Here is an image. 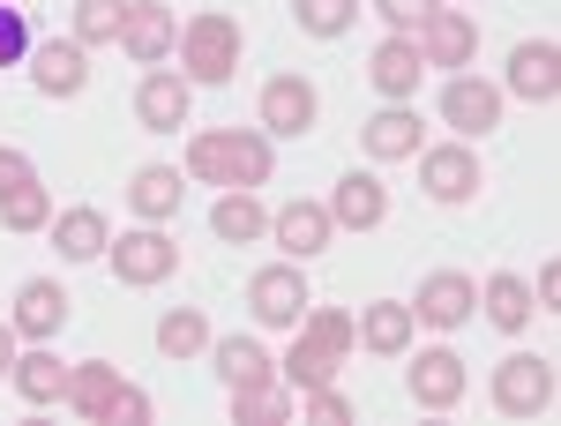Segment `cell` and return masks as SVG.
Instances as JSON below:
<instances>
[{
	"instance_id": "13",
	"label": "cell",
	"mask_w": 561,
	"mask_h": 426,
	"mask_svg": "<svg viewBox=\"0 0 561 426\" xmlns=\"http://www.w3.org/2000/svg\"><path fill=\"white\" fill-rule=\"evenodd\" d=\"M442 120H449L457 135L502 128V90L479 83V76H449V90H442Z\"/></svg>"
},
{
	"instance_id": "42",
	"label": "cell",
	"mask_w": 561,
	"mask_h": 426,
	"mask_svg": "<svg viewBox=\"0 0 561 426\" xmlns=\"http://www.w3.org/2000/svg\"><path fill=\"white\" fill-rule=\"evenodd\" d=\"M15 8H23V0H15Z\"/></svg>"
},
{
	"instance_id": "14",
	"label": "cell",
	"mask_w": 561,
	"mask_h": 426,
	"mask_svg": "<svg viewBox=\"0 0 561 426\" xmlns=\"http://www.w3.org/2000/svg\"><path fill=\"white\" fill-rule=\"evenodd\" d=\"M314 113H322V105H314V83H307V76H270V83H262V128L270 135H307Z\"/></svg>"
},
{
	"instance_id": "22",
	"label": "cell",
	"mask_w": 561,
	"mask_h": 426,
	"mask_svg": "<svg viewBox=\"0 0 561 426\" xmlns=\"http://www.w3.org/2000/svg\"><path fill=\"white\" fill-rule=\"evenodd\" d=\"M128 203L142 224H165V217H180V203H187V187H180V165H142L128 180Z\"/></svg>"
},
{
	"instance_id": "16",
	"label": "cell",
	"mask_w": 561,
	"mask_h": 426,
	"mask_svg": "<svg viewBox=\"0 0 561 426\" xmlns=\"http://www.w3.org/2000/svg\"><path fill=\"white\" fill-rule=\"evenodd\" d=\"M510 90L531 97V105H547V97L561 90V45L554 38H524L517 53H510Z\"/></svg>"
},
{
	"instance_id": "2",
	"label": "cell",
	"mask_w": 561,
	"mask_h": 426,
	"mask_svg": "<svg viewBox=\"0 0 561 426\" xmlns=\"http://www.w3.org/2000/svg\"><path fill=\"white\" fill-rule=\"evenodd\" d=\"M187 172H195L203 187H262V180H270V135H255V128L187 135Z\"/></svg>"
},
{
	"instance_id": "39",
	"label": "cell",
	"mask_w": 561,
	"mask_h": 426,
	"mask_svg": "<svg viewBox=\"0 0 561 426\" xmlns=\"http://www.w3.org/2000/svg\"><path fill=\"white\" fill-rule=\"evenodd\" d=\"M31 180H38V165H31L15 142H0V195H8V187H31Z\"/></svg>"
},
{
	"instance_id": "9",
	"label": "cell",
	"mask_w": 561,
	"mask_h": 426,
	"mask_svg": "<svg viewBox=\"0 0 561 426\" xmlns=\"http://www.w3.org/2000/svg\"><path fill=\"white\" fill-rule=\"evenodd\" d=\"M420 60L427 68H472V53H479V23L465 15V8H434L427 23H420Z\"/></svg>"
},
{
	"instance_id": "40",
	"label": "cell",
	"mask_w": 561,
	"mask_h": 426,
	"mask_svg": "<svg viewBox=\"0 0 561 426\" xmlns=\"http://www.w3.org/2000/svg\"><path fill=\"white\" fill-rule=\"evenodd\" d=\"M531 307H561V269H554V262L539 269V292H531Z\"/></svg>"
},
{
	"instance_id": "4",
	"label": "cell",
	"mask_w": 561,
	"mask_h": 426,
	"mask_svg": "<svg viewBox=\"0 0 561 426\" xmlns=\"http://www.w3.org/2000/svg\"><path fill=\"white\" fill-rule=\"evenodd\" d=\"M494 412H510V419H539V412H554V359H539V352H510V359L494 367Z\"/></svg>"
},
{
	"instance_id": "20",
	"label": "cell",
	"mask_w": 561,
	"mask_h": 426,
	"mask_svg": "<svg viewBox=\"0 0 561 426\" xmlns=\"http://www.w3.org/2000/svg\"><path fill=\"white\" fill-rule=\"evenodd\" d=\"M31 83L45 90V97H76V90L90 83V60H83V45L76 38H53L31 53Z\"/></svg>"
},
{
	"instance_id": "31",
	"label": "cell",
	"mask_w": 561,
	"mask_h": 426,
	"mask_svg": "<svg viewBox=\"0 0 561 426\" xmlns=\"http://www.w3.org/2000/svg\"><path fill=\"white\" fill-rule=\"evenodd\" d=\"M210 344V322H203V307H173L165 322H158V352L165 359H195Z\"/></svg>"
},
{
	"instance_id": "21",
	"label": "cell",
	"mask_w": 561,
	"mask_h": 426,
	"mask_svg": "<svg viewBox=\"0 0 561 426\" xmlns=\"http://www.w3.org/2000/svg\"><path fill=\"white\" fill-rule=\"evenodd\" d=\"M359 142H367V158H382V165L420 158V113H412V105H382V113L359 128Z\"/></svg>"
},
{
	"instance_id": "17",
	"label": "cell",
	"mask_w": 561,
	"mask_h": 426,
	"mask_svg": "<svg viewBox=\"0 0 561 426\" xmlns=\"http://www.w3.org/2000/svg\"><path fill=\"white\" fill-rule=\"evenodd\" d=\"M367 76H375V90H382L389 105H404V97H420L427 60H420V45H412V38H382V45H375V60H367Z\"/></svg>"
},
{
	"instance_id": "10",
	"label": "cell",
	"mask_w": 561,
	"mask_h": 426,
	"mask_svg": "<svg viewBox=\"0 0 561 426\" xmlns=\"http://www.w3.org/2000/svg\"><path fill=\"white\" fill-rule=\"evenodd\" d=\"M420 187L434 203H472L486 180H479V158L465 142H442V150H420Z\"/></svg>"
},
{
	"instance_id": "12",
	"label": "cell",
	"mask_w": 561,
	"mask_h": 426,
	"mask_svg": "<svg viewBox=\"0 0 561 426\" xmlns=\"http://www.w3.org/2000/svg\"><path fill=\"white\" fill-rule=\"evenodd\" d=\"M68 307H76V299L60 292V277H31V285L15 292V314H8V322H15V337L45 344V337L68 330Z\"/></svg>"
},
{
	"instance_id": "37",
	"label": "cell",
	"mask_w": 561,
	"mask_h": 426,
	"mask_svg": "<svg viewBox=\"0 0 561 426\" xmlns=\"http://www.w3.org/2000/svg\"><path fill=\"white\" fill-rule=\"evenodd\" d=\"M23 53H31V31H23V8L8 0V8H0V68H15Z\"/></svg>"
},
{
	"instance_id": "41",
	"label": "cell",
	"mask_w": 561,
	"mask_h": 426,
	"mask_svg": "<svg viewBox=\"0 0 561 426\" xmlns=\"http://www.w3.org/2000/svg\"><path fill=\"white\" fill-rule=\"evenodd\" d=\"M15 367V322H0V375Z\"/></svg>"
},
{
	"instance_id": "23",
	"label": "cell",
	"mask_w": 561,
	"mask_h": 426,
	"mask_svg": "<svg viewBox=\"0 0 561 426\" xmlns=\"http://www.w3.org/2000/svg\"><path fill=\"white\" fill-rule=\"evenodd\" d=\"M68 375L76 367H60L53 352H15V367H8V382L23 404H68Z\"/></svg>"
},
{
	"instance_id": "26",
	"label": "cell",
	"mask_w": 561,
	"mask_h": 426,
	"mask_svg": "<svg viewBox=\"0 0 561 426\" xmlns=\"http://www.w3.org/2000/svg\"><path fill=\"white\" fill-rule=\"evenodd\" d=\"M53 247H60V262H105L113 232H105V217L83 203V210H60V217H53Z\"/></svg>"
},
{
	"instance_id": "33",
	"label": "cell",
	"mask_w": 561,
	"mask_h": 426,
	"mask_svg": "<svg viewBox=\"0 0 561 426\" xmlns=\"http://www.w3.org/2000/svg\"><path fill=\"white\" fill-rule=\"evenodd\" d=\"M0 224H8V232H45V224H53V195H45L38 180H31V187H8V195H0Z\"/></svg>"
},
{
	"instance_id": "15",
	"label": "cell",
	"mask_w": 561,
	"mask_h": 426,
	"mask_svg": "<svg viewBox=\"0 0 561 426\" xmlns=\"http://www.w3.org/2000/svg\"><path fill=\"white\" fill-rule=\"evenodd\" d=\"M322 210H330V224H345V232H375V224L389 217V187L375 180V172H345L337 195H330Z\"/></svg>"
},
{
	"instance_id": "28",
	"label": "cell",
	"mask_w": 561,
	"mask_h": 426,
	"mask_svg": "<svg viewBox=\"0 0 561 426\" xmlns=\"http://www.w3.org/2000/svg\"><path fill=\"white\" fill-rule=\"evenodd\" d=\"M113 396H121V367H105V359H83V367L68 375V404H76L83 419H98V426H105Z\"/></svg>"
},
{
	"instance_id": "35",
	"label": "cell",
	"mask_w": 561,
	"mask_h": 426,
	"mask_svg": "<svg viewBox=\"0 0 561 426\" xmlns=\"http://www.w3.org/2000/svg\"><path fill=\"white\" fill-rule=\"evenodd\" d=\"M442 0H375V15L389 23V38H420V23H427Z\"/></svg>"
},
{
	"instance_id": "34",
	"label": "cell",
	"mask_w": 561,
	"mask_h": 426,
	"mask_svg": "<svg viewBox=\"0 0 561 426\" xmlns=\"http://www.w3.org/2000/svg\"><path fill=\"white\" fill-rule=\"evenodd\" d=\"M293 15H300L307 38H345L359 23V0H293Z\"/></svg>"
},
{
	"instance_id": "25",
	"label": "cell",
	"mask_w": 561,
	"mask_h": 426,
	"mask_svg": "<svg viewBox=\"0 0 561 426\" xmlns=\"http://www.w3.org/2000/svg\"><path fill=\"white\" fill-rule=\"evenodd\" d=\"M210 359H217V382H225V389H262V382H277V359H270L255 337L210 344Z\"/></svg>"
},
{
	"instance_id": "29",
	"label": "cell",
	"mask_w": 561,
	"mask_h": 426,
	"mask_svg": "<svg viewBox=\"0 0 561 426\" xmlns=\"http://www.w3.org/2000/svg\"><path fill=\"white\" fill-rule=\"evenodd\" d=\"M479 307H486V322H494V330H510V337H517L524 322L539 314V307H531V285H524V277H486V285H479Z\"/></svg>"
},
{
	"instance_id": "27",
	"label": "cell",
	"mask_w": 561,
	"mask_h": 426,
	"mask_svg": "<svg viewBox=\"0 0 561 426\" xmlns=\"http://www.w3.org/2000/svg\"><path fill=\"white\" fill-rule=\"evenodd\" d=\"M210 232L225 240V247H248V240H262V232H270V217H262L255 187H225V195H217V210H210Z\"/></svg>"
},
{
	"instance_id": "18",
	"label": "cell",
	"mask_w": 561,
	"mask_h": 426,
	"mask_svg": "<svg viewBox=\"0 0 561 426\" xmlns=\"http://www.w3.org/2000/svg\"><path fill=\"white\" fill-rule=\"evenodd\" d=\"M270 232H277V247H285L293 262H314L322 247H330V232H337V224H330L322 203H285V210L270 217Z\"/></svg>"
},
{
	"instance_id": "38",
	"label": "cell",
	"mask_w": 561,
	"mask_h": 426,
	"mask_svg": "<svg viewBox=\"0 0 561 426\" xmlns=\"http://www.w3.org/2000/svg\"><path fill=\"white\" fill-rule=\"evenodd\" d=\"M105 426H150V396L121 382V396H113V412H105Z\"/></svg>"
},
{
	"instance_id": "7",
	"label": "cell",
	"mask_w": 561,
	"mask_h": 426,
	"mask_svg": "<svg viewBox=\"0 0 561 426\" xmlns=\"http://www.w3.org/2000/svg\"><path fill=\"white\" fill-rule=\"evenodd\" d=\"M187 113H195V83H187L180 68H150V76L135 83V120L150 135H180Z\"/></svg>"
},
{
	"instance_id": "3",
	"label": "cell",
	"mask_w": 561,
	"mask_h": 426,
	"mask_svg": "<svg viewBox=\"0 0 561 426\" xmlns=\"http://www.w3.org/2000/svg\"><path fill=\"white\" fill-rule=\"evenodd\" d=\"M232 68H240V23L217 15V8L187 15L180 23V76L203 90V83H232Z\"/></svg>"
},
{
	"instance_id": "11",
	"label": "cell",
	"mask_w": 561,
	"mask_h": 426,
	"mask_svg": "<svg viewBox=\"0 0 561 426\" xmlns=\"http://www.w3.org/2000/svg\"><path fill=\"white\" fill-rule=\"evenodd\" d=\"M121 45H128V60H142V68H158L165 53L180 45V15L165 8V0H128V23H121Z\"/></svg>"
},
{
	"instance_id": "5",
	"label": "cell",
	"mask_w": 561,
	"mask_h": 426,
	"mask_svg": "<svg viewBox=\"0 0 561 426\" xmlns=\"http://www.w3.org/2000/svg\"><path fill=\"white\" fill-rule=\"evenodd\" d=\"M105 262H113L121 285H165L180 269V240L165 224H135V232H121V240L105 247Z\"/></svg>"
},
{
	"instance_id": "19",
	"label": "cell",
	"mask_w": 561,
	"mask_h": 426,
	"mask_svg": "<svg viewBox=\"0 0 561 426\" xmlns=\"http://www.w3.org/2000/svg\"><path fill=\"white\" fill-rule=\"evenodd\" d=\"M465 382H472V375H465L457 352H420V367H412V404H420V412H449V404L465 396Z\"/></svg>"
},
{
	"instance_id": "36",
	"label": "cell",
	"mask_w": 561,
	"mask_h": 426,
	"mask_svg": "<svg viewBox=\"0 0 561 426\" xmlns=\"http://www.w3.org/2000/svg\"><path fill=\"white\" fill-rule=\"evenodd\" d=\"M300 419H314V426H352V404L337 396V382H330V389H300Z\"/></svg>"
},
{
	"instance_id": "8",
	"label": "cell",
	"mask_w": 561,
	"mask_h": 426,
	"mask_svg": "<svg viewBox=\"0 0 561 426\" xmlns=\"http://www.w3.org/2000/svg\"><path fill=\"white\" fill-rule=\"evenodd\" d=\"M404 307H412V322H427V330H457V322H472L479 285L465 269H434V277H420V299H404Z\"/></svg>"
},
{
	"instance_id": "32",
	"label": "cell",
	"mask_w": 561,
	"mask_h": 426,
	"mask_svg": "<svg viewBox=\"0 0 561 426\" xmlns=\"http://www.w3.org/2000/svg\"><path fill=\"white\" fill-rule=\"evenodd\" d=\"M128 0H76V45H121Z\"/></svg>"
},
{
	"instance_id": "6",
	"label": "cell",
	"mask_w": 561,
	"mask_h": 426,
	"mask_svg": "<svg viewBox=\"0 0 561 426\" xmlns=\"http://www.w3.org/2000/svg\"><path fill=\"white\" fill-rule=\"evenodd\" d=\"M248 307H255V322H270V330H300V314H307L300 262H270V269H255V277H248Z\"/></svg>"
},
{
	"instance_id": "1",
	"label": "cell",
	"mask_w": 561,
	"mask_h": 426,
	"mask_svg": "<svg viewBox=\"0 0 561 426\" xmlns=\"http://www.w3.org/2000/svg\"><path fill=\"white\" fill-rule=\"evenodd\" d=\"M352 344H359V314H345V307H314V299H307L300 337H293V352L277 359V382L293 389V396H300V389H330L337 375H345Z\"/></svg>"
},
{
	"instance_id": "24",
	"label": "cell",
	"mask_w": 561,
	"mask_h": 426,
	"mask_svg": "<svg viewBox=\"0 0 561 426\" xmlns=\"http://www.w3.org/2000/svg\"><path fill=\"white\" fill-rule=\"evenodd\" d=\"M412 307L404 299H375V307H359V344L367 352H382V359H397V352H412Z\"/></svg>"
},
{
	"instance_id": "30",
	"label": "cell",
	"mask_w": 561,
	"mask_h": 426,
	"mask_svg": "<svg viewBox=\"0 0 561 426\" xmlns=\"http://www.w3.org/2000/svg\"><path fill=\"white\" fill-rule=\"evenodd\" d=\"M225 396H232V426H277V419H293V389H285V382L225 389Z\"/></svg>"
}]
</instances>
